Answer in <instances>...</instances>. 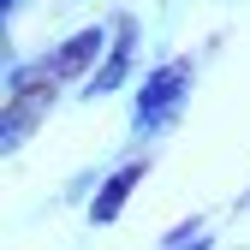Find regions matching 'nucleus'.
I'll list each match as a JSON object with an SVG mask.
<instances>
[{
  "label": "nucleus",
  "instance_id": "6",
  "mask_svg": "<svg viewBox=\"0 0 250 250\" xmlns=\"http://www.w3.org/2000/svg\"><path fill=\"white\" fill-rule=\"evenodd\" d=\"M197 244H208V227H203V221H185V227H179L161 250H197Z\"/></svg>",
  "mask_w": 250,
  "mask_h": 250
},
{
  "label": "nucleus",
  "instance_id": "3",
  "mask_svg": "<svg viewBox=\"0 0 250 250\" xmlns=\"http://www.w3.org/2000/svg\"><path fill=\"white\" fill-rule=\"evenodd\" d=\"M131 60H137V18H119L113 24V48L102 54V66L83 78V96L96 102V96H107V89H119L125 72H131Z\"/></svg>",
  "mask_w": 250,
  "mask_h": 250
},
{
  "label": "nucleus",
  "instance_id": "4",
  "mask_svg": "<svg viewBox=\"0 0 250 250\" xmlns=\"http://www.w3.org/2000/svg\"><path fill=\"white\" fill-rule=\"evenodd\" d=\"M102 54H107V30H102V24H89V30H78L72 42H60V48L42 60V66H48L60 83H66V78H78V72H96V66H102Z\"/></svg>",
  "mask_w": 250,
  "mask_h": 250
},
{
  "label": "nucleus",
  "instance_id": "1",
  "mask_svg": "<svg viewBox=\"0 0 250 250\" xmlns=\"http://www.w3.org/2000/svg\"><path fill=\"white\" fill-rule=\"evenodd\" d=\"M54 72L42 66V60H36V66H18L12 78H6V119H0V149H24L30 143V131H36V125H42V113L54 107Z\"/></svg>",
  "mask_w": 250,
  "mask_h": 250
},
{
  "label": "nucleus",
  "instance_id": "7",
  "mask_svg": "<svg viewBox=\"0 0 250 250\" xmlns=\"http://www.w3.org/2000/svg\"><path fill=\"white\" fill-rule=\"evenodd\" d=\"M0 12H6V18H12V12H18V0H0Z\"/></svg>",
  "mask_w": 250,
  "mask_h": 250
},
{
  "label": "nucleus",
  "instance_id": "5",
  "mask_svg": "<svg viewBox=\"0 0 250 250\" xmlns=\"http://www.w3.org/2000/svg\"><path fill=\"white\" fill-rule=\"evenodd\" d=\"M137 179H143V161H131V167H119V173H113V179L102 185V191L89 197V221H96V227H107L113 214L125 208V197L137 191Z\"/></svg>",
  "mask_w": 250,
  "mask_h": 250
},
{
  "label": "nucleus",
  "instance_id": "2",
  "mask_svg": "<svg viewBox=\"0 0 250 250\" xmlns=\"http://www.w3.org/2000/svg\"><path fill=\"white\" fill-rule=\"evenodd\" d=\"M191 60H167V66H155L149 78H143V89H137V113H131V125H137V137H161L167 125L185 113V102H191Z\"/></svg>",
  "mask_w": 250,
  "mask_h": 250
},
{
  "label": "nucleus",
  "instance_id": "8",
  "mask_svg": "<svg viewBox=\"0 0 250 250\" xmlns=\"http://www.w3.org/2000/svg\"><path fill=\"white\" fill-rule=\"evenodd\" d=\"M244 203H250V191H244Z\"/></svg>",
  "mask_w": 250,
  "mask_h": 250
}]
</instances>
